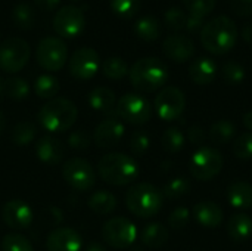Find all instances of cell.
<instances>
[{
  "label": "cell",
  "instance_id": "obj_1",
  "mask_svg": "<svg viewBox=\"0 0 252 251\" xmlns=\"http://www.w3.org/2000/svg\"><path fill=\"white\" fill-rule=\"evenodd\" d=\"M238 25L226 15L210 19L201 30V43L213 55L229 53L238 41Z\"/></svg>",
  "mask_w": 252,
  "mask_h": 251
},
{
  "label": "cell",
  "instance_id": "obj_2",
  "mask_svg": "<svg viewBox=\"0 0 252 251\" xmlns=\"http://www.w3.org/2000/svg\"><path fill=\"white\" fill-rule=\"evenodd\" d=\"M77 117V105L66 98H53L47 101L37 114L40 126L50 133L68 132L75 124Z\"/></svg>",
  "mask_w": 252,
  "mask_h": 251
},
{
  "label": "cell",
  "instance_id": "obj_3",
  "mask_svg": "<svg viewBox=\"0 0 252 251\" xmlns=\"http://www.w3.org/2000/svg\"><path fill=\"white\" fill-rule=\"evenodd\" d=\"M97 173L106 183L112 186H126L139 178L140 167L133 157L112 152L103 155L99 160Z\"/></svg>",
  "mask_w": 252,
  "mask_h": 251
},
{
  "label": "cell",
  "instance_id": "obj_4",
  "mask_svg": "<svg viewBox=\"0 0 252 251\" xmlns=\"http://www.w3.org/2000/svg\"><path fill=\"white\" fill-rule=\"evenodd\" d=\"M131 86L139 92H155L161 89L170 77L168 67L158 58H142L136 61L128 71Z\"/></svg>",
  "mask_w": 252,
  "mask_h": 251
},
{
  "label": "cell",
  "instance_id": "obj_5",
  "mask_svg": "<svg viewBox=\"0 0 252 251\" xmlns=\"http://www.w3.org/2000/svg\"><path fill=\"white\" fill-rule=\"evenodd\" d=\"M164 195L151 183H136L126 194L127 209L140 219H149L162 209Z\"/></svg>",
  "mask_w": 252,
  "mask_h": 251
},
{
  "label": "cell",
  "instance_id": "obj_6",
  "mask_svg": "<svg viewBox=\"0 0 252 251\" xmlns=\"http://www.w3.org/2000/svg\"><path fill=\"white\" fill-rule=\"evenodd\" d=\"M115 111L126 123L142 126L146 124L152 117V108L149 101L139 93H126L117 102Z\"/></svg>",
  "mask_w": 252,
  "mask_h": 251
},
{
  "label": "cell",
  "instance_id": "obj_7",
  "mask_svg": "<svg viewBox=\"0 0 252 251\" xmlns=\"http://www.w3.org/2000/svg\"><path fill=\"white\" fill-rule=\"evenodd\" d=\"M223 155L214 148H199L190 158L189 170L192 176L199 182L214 179L223 169Z\"/></svg>",
  "mask_w": 252,
  "mask_h": 251
},
{
  "label": "cell",
  "instance_id": "obj_8",
  "mask_svg": "<svg viewBox=\"0 0 252 251\" xmlns=\"http://www.w3.org/2000/svg\"><path fill=\"white\" fill-rule=\"evenodd\" d=\"M30 55V44L24 38L10 37L0 44V70L16 74L27 65Z\"/></svg>",
  "mask_w": 252,
  "mask_h": 251
},
{
  "label": "cell",
  "instance_id": "obj_9",
  "mask_svg": "<svg viewBox=\"0 0 252 251\" xmlns=\"http://www.w3.org/2000/svg\"><path fill=\"white\" fill-rule=\"evenodd\" d=\"M37 64L46 71H59L68 61V47L58 37H44L35 49Z\"/></svg>",
  "mask_w": 252,
  "mask_h": 251
},
{
  "label": "cell",
  "instance_id": "obj_10",
  "mask_svg": "<svg viewBox=\"0 0 252 251\" xmlns=\"http://www.w3.org/2000/svg\"><path fill=\"white\" fill-rule=\"evenodd\" d=\"M62 178L72 189L80 192L90 191L96 183V172L93 166L80 157H74L63 164Z\"/></svg>",
  "mask_w": 252,
  "mask_h": 251
},
{
  "label": "cell",
  "instance_id": "obj_11",
  "mask_svg": "<svg viewBox=\"0 0 252 251\" xmlns=\"http://www.w3.org/2000/svg\"><path fill=\"white\" fill-rule=\"evenodd\" d=\"M102 237L105 243L118 250L128 249L137 238V229L133 222L126 217L109 219L102 228Z\"/></svg>",
  "mask_w": 252,
  "mask_h": 251
},
{
  "label": "cell",
  "instance_id": "obj_12",
  "mask_svg": "<svg viewBox=\"0 0 252 251\" xmlns=\"http://www.w3.org/2000/svg\"><path fill=\"white\" fill-rule=\"evenodd\" d=\"M155 111L164 121L179 120L186 108L185 93L176 86H167L159 90L155 98Z\"/></svg>",
  "mask_w": 252,
  "mask_h": 251
},
{
  "label": "cell",
  "instance_id": "obj_13",
  "mask_svg": "<svg viewBox=\"0 0 252 251\" xmlns=\"http://www.w3.org/2000/svg\"><path fill=\"white\" fill-rule=\"evenodd\" d=\"M84 13L80 7L63 6L61 7L53 18V30L63 38H74L81 34L84 30Z\"/></svg>",
  "mask_w": 252,
  "mask_h": 251
},
{
  "label": "cell",
  "instance_id": "obj_14",
  "mask_svg": "<svg viewBox=\"0 0 252 251\" xmlns=\"http://www.w3.org/2000/svg\"><path fill=\"white\" fill-rule=\"evenodd\" d=\"M100 67L99 53L92 47L77 49L69 59V72L77 80H90Z\"/></svg>",
  "mask_w": 252,
  "mask_h": 251
},
{
  "label": "cell",
  "instance_id": "obj_15",
  "mask_svg": "<svg viewBox=\"0 0 252 251\" xmlns=\"http://www.w3.org/2000/svg\"><path fill=\"white\" fill-rule=\"evenodd\" d=\"M1 217L7 228L22 231L31 226L34 220L32 209L22 200H10L1 209Z\"/></svg>",
  "mask_w": 252,
  "mask_h": 251
},
{
  "label": "cell",
  "instance_id": "obj_16",
  "mask_svg": "<svg viewBox=\"0 0 252 251\" xmlns=\"http://www.w3.org/2000/svg\"><path fill=\"white\" fill-rule=\"evenodd\" d=\"M47 251H81L83 238L72 228H56L46 240Z\"/></svg>",
  "mask_w": 252,
  "mask_h": 251
},
{
  "label": "cell",
  "instance_id": "obj_17",
  "mask_svg": "<svg viewBox=\"0 0 252 251\" xmlns=\"http://www.w3.org/2000/svg\"><path fill=\"white\" fill-rule=\"evenodd\" d=\"M162 50L165 56L174 62H186L195 55L193 41L183 34H171L162 43Z\"/></svg>",
  "mask_w": 252,
  "mask_h": 251
},
{
  "label": "cell",
  "instance_id": "obj_18",
  "mask_svg": "<svg viewBox=\"0 0 252 251\" xmlns=\"http://www.w3.org/2000/svg\"><path fill=\"white\" fill-rule=\"evenodd\" d=\"M124 132H126V127L120 120L106 118L97 124L93 139H94L96 146L99 148H112L121 142Z\"/></svg>",
  "mask_w": 252,
  "mask_h": 251
},
{
  "label": "cell",
  "instance_id": "obj_19",
  "mask_svg": "<svg viewBox=\"0 0 252 251\" xmlns=\"http://www.w3.org/2000/svg\"><path fill=\"white\" fill-rule=\"evenodd\" d=\"M65 149L59 139L53 136H43L35 143V155L44 164H59L63 158Z\"/></svg>",
  "mask_w": 252,
  "mask_h": 251
},
{
  "label": "cell",
  "instance_id": "obj_20",
  "mask_svg": "<svg viewBox=\"0 0 252 251\" xmlns=\"http://www.w3.org/2000/svg\"><path fill=\"white\" fill-rule=\"evenodd\" d=\"M189 77L195 84L207 86L213 83L217 77V64L214 62V59L207 56L196 58L189 65Z\"/></svg>",
  "mask_w": 252,
  "mask_h": 251
},
{
  "label": "cell",
  "instance_id": "obj_21",
  "mask_svg": "<svg viewBox=\"0 0 252 251\" xmlns=\"http://www.w3.org/2000/svg\"><path fill=\"white\" fill-rule=\"evenodd\" d=\"M195 219L198 220L199 225L208 229L219 228L224 219V213L221 207L213 201H201L195 206L193 209Z\"/></svg>",
  "mask_w": 252,
  "mask_h": 251
},
{
  "label": "cell",
  "instance_id": "obj_22",
  "mask_svg": "<svg viewBox=\"0 0 252 251\" xmlns=\"http://www.w3.org/2000/svg\"><path fill=\"white\" fill-rule=\"evenodd\" d=\"M229 237L236 241L242 243L247 241L252 235V217L247 213H235L227 225Z\"/></svg>",
  "mask_w": 252,
  "mask_h": 251
},
{
  "label": "cell",
  "instance_id": "obj_23",
  "mask_svg": "<svg viewBox=\"0 0 252 251\" xmlns=\"http://www.w3.org/2000/svg\"><path fill=\"white\" fill-rule=\"evenodd\" d=\"M227 198L229 203L235 209L248 210L252 207V185L248 182L238 180L232 183L227 189Z\"/></svg>",
  "mask_w": 252,
  "mask_h": 251
},
{
  "label": "cell",
  "instance_id": "obj_24",
  "mask_svg": "<svg viewBox=\"0 0 252 251\" xmlns=\"http://www.w3.org/2000/svg\"><path fill=\"white\" fill-rule=\"evenodd\" d=\"M87 206L93 213L99 216H106V215H111L117 209V198L114 194L105 189H100L90 195V198L87 200Z\"/></svg>",
  "mask_w": 252,
  "mask_h": 251
},
{
  "label": "cell",
  "instance_id": "obj_25",
  "mask_svg": "<svg viewBox=\"0 0 252 251\" xmlns=\"http://www.w3.org/2000/svg\"><path fill=\"white\" fill-rule=\"evenodd\" d=\"M89 104L94 111L99 112H109L117 104V96L109 87H94L89 93Z\"/></svg>",
  "mask_w": 252,
  "mask_h": 251
},
{
  "label": "cell",
  "instance_id": "obj_26",
  "mask_svg": "<svg viewBox=\"0 0 252 251\" xmlns=\"http://www.w3.org/2000/svg\"><path fill=\"white\" fill-rule=\"evenodd\" d=\"M168 229L161 223H149L142 229L140 240L148 249H159L168 241Z\"/></svg>",
  "mask_w": 252,
  "mask_h": 251
},
{
  "label": "cell",
  "instance_id": "obj_27",
  "mask_svg": "<svg viewBox=\"0 0 252 251\" xmlns=\"http://www.w3.org/2000/svg\"><path fill=\"white\" fill-rule=\"evenodd\" d=\"M134 33L140 40L151 43L161 36V24L157 16L146 15L137 19V22L134 24Z\"/></svg>",
  "mask_w": 252,
  "mask_h": 251
},
{
  "label": "cell",
  "instance_id": "obj_28",
  "mask_svg": "<svg viewBox=\"0 0 252 251\" xmlns=\"http://www.w3.org/2000/svg\"><path fill=\"white\" fill-rule=\"evenodd\" d=\"M236 133V127L232 121L229 120H219L210 127V141L214 145H227Z\"/></svg>",
  "mask_w": 252,
  "mask_h": 251
},
{
  "label": "cell",
  "instance_id": "obj_29",
  "mask_svg": "<svg viewBox=\"0 0 252 251\" xmlns=\"http://www.w3.org/2000/svg\"><path fill=\"white\" fill-rule=\"evenodd\" d=\"M12 18H13V22L19 28H22V30H31L35 25L37 13H35V9L30 3L21 1V3L15 4V7L12 10Z\"/></svg>",
  "mask_w": 252,
  "mask_h": 251
},
{
  "label": "cell",
  "instance_id": "obj_30",
  "mask_svg": "<svg viewBox=\"0 0 252 251\" xmlns=\"http://www.w3.org/2000/svg\"><path fill=\"white\" fill-rule=\"evenodd\" d=\"M59 80L55 77V75H50V74H41L35 78L34 81V92L38 98L41 99H53L58 92H59Z\"/></svg>",
  "mask_w": 252,
  "mask_h": 251
},
{
  "label": "cell",
  "instance_id": "obj_31",
  "mask_svg": "<svg viewBox=\"0 0 252 251\" xmlns=\"http://www.w3.org/2000/svg\"><path fill=\"white\" fill-rule=\"evenodd\" d=\"M37 135V129L35 124L31 121H19L15 124L13 130H12V142L16 146H28L30 143L34 142Z\"/></svg>",
  "mask_w": 252,
  "mask_h": 251
},
{
  "label": "cell",
  "instance_id": "obj_32",
  "mask_svg": "<svg viewBox=\"0 0 252 251\" xmlns=\"http://www.w3.org/2000/svg\"><path fill=\"white\" fill-rule=\"evenodd\" d=\"M185 135L179 127H168L161 136V145L168 154H177L185 146Z\"/></svg>",
  "mask_w": 252,
  "mask_h": 251
},
{
  "label": "cell",
  "instance_id": "obj_33",
  "mask_svg": "<svg viewBox=\"0 0 252 251\" xmlns=\"http://www.w3.org/2000/svg\"><path fill=\"white\" fill-rule=\"evenodd\" d=\"M128 64L118 56H111L102 64V72L109 80H121L128 75Z\"/></svg>",
  "mask_w": 252,
  "mask_h": 251
},
{
  "label": "cell",
  "instance_id": "obj_34",
  "mask_svg": "<svg viewBox=\"0 0 252 251\" xmlns=\"http://www.w3.org/2000/svg\"><path fill=\"white\" fill-rule=\"evenodd\" d=\"M30 95V86L27 80L21 77H10L4 80V96L13 101H24Z\"/></svg>",
  "mask_w": 252,
  "mask_h": 251
},
{
  "label": "cell",
  "instance_id": "obj_35",
  "mask_svg": "<svg viewBox=\"0 0 252 251\" xmlns=\"http://www.w3.org/2000/svg\"><path fill=\"white\" fill-rule=\"evenodd\" d=\"M190 191V182L186 178H176L170 180L164 188H162V195L168 200H177L186 195Z\"/></svg>",
  "mask_w": 252,
  "mask_h": 251
},
{
  "label": "cell",
  "instance_id": "obj_36",
  "mask_svg": "<svg viewBox=\"0 0 252 251\" xmlns=\"http://www.w3.org/2000/svg\"><path fill=\"white\" fill-rule=\"evenodd\" d=\"M140 0H109L112 12L124 19L133 18L140 10Z\"/></svg>",
  "mask_w": 252,
  "mask_h": 251
},
{
  "label": "cell",
  "instance_id": "obj_37",
  "mask_svg": "<svg viewBox=\"0 0 252 251\" xmlns=\"http://www.w3.org/2000/svg\"><path fill=\"white\" fill-rule=\"evenodd\" d=\"M221 77L223 80L230 86H238L245 78V70L244 67L236 61H227L221 68Z\"/></svg>",
  "mask_w": 252,
  "mask_h": 251
},
{
  "label": "cell",
  "instance_id": "obj_38",
  "mask_svg": "<svg viewBox=\"0 0 252 251\" xmlns=\"http://www.w3.org/2000/svg\"><path fill=\"white\" fill-rule=\"evenodd\" d=\"M1 251H35L32 244L21 234H7L0 243Z\"/></svg>",
  "mask_w": 252,
  "mask_h": 251
},
{
  "label": "cell",
  "instance_id": "obj_39",
  "mask_svg": "<svg viewBox=\"0 0 252 251\" xmlns=\"http://www.w3.org/2000/svg\"><path fill=\"white\" fill-rule=\"evenodd\" d=\"M182 1L186 10L189 12V15H195L199 18H205L207 15H210L217 3V0H182Z\"/></svg>",
  "mask_w": 252,
  "mask_h": 251
},
{
  "label": "cell",
  "instance_id": "obj_40",
  "mask_svg": "<svg viewBox=\"0 0 252 251\" xmlns=\"http://www.w3.org/2000/svg\"><path fill=\"white\" fill-rule=\"evenodd\" d=\"M186 21H188V15L183 9L173 6L170 7L165 13H164V22L165 25L173 30V31H180L186 27Z\"/></svg>",
  "mask_w": 252,
  "mask_h": 251
},
{
  "label": "cell",
  "instance_id": "obj_41",
  "mask_svg": "<svg viewBox=\"0 0 252 251\" xmlns=\"http://www.w3.org/2000/svg\"><path fill=\"white\" fill-rule=\"evenodd\" d=\"M233 155L239 160H250L252 158V133L247 132L241 135L232 146Z\"/></svg>",
  "mask_w": 252,
  "mask_h": 251
},
{
  "label": "cell",
  "instance_id": "obj_42",
  "mask_svg": "<svg viewBox=\"0 0 252 251\" xmlns=\"http://www.w3.org/2000/svg\"><path fill=\"white\" fill-rule=\"evenodd\" d=\"M151 146V139L148 136L146 132L143 130H137L131 135L130 138V151L133 155L136 157H142L146 154V151Z\"/></svg>",
  "mask_w": 252,
  "mask_h": 251
},
{
  "label": "cell",
  "instance_id": "obj_43",
  "mask_svg": "<svg viewBox=\"0 0 252 251\" xmlns=\"http://www.w3.org/2000/svg\"><path fill=\"white\" fill-rule=\"evenodd\" d=\"M190 220V213L186 207H177L168 216V226L174 231H182L188 226Z\"/></svg>",
  "mask_w": 252,
  "mask_h": 251
},
{
  "label": "cell",
  "instance_id": "obj_44",
  "mask_svg": "<svg viewBox=\"0 0 252 251\" xmlns=\"http://www.w3.org/2000/svg\"><path fill=\"white\" fill-rule=\"evenodd\" d=\"M92 143V138L90 135L86 132V130H75L72 132L69 136H68V145L77 151H81V149H87Z\"/></svg>",
  "mask_w": 252,
  "mask_h": 251
},
{
  "label": "cell",
  "instance_id": "obj_45",
  "mask_svg": "<svg viewBox=\"0 0 252 251\" xmlns=\"http://www.w3.org/2000/svg\"><path fill=\"white\" fill-rule=\"evenodd\" d=\"M230 9L238 16L248 18L252 15V0H229Z\"/></svg>",
  "mask_w": 252,
  "mask_h": 251
},
{
  "label": "cell",
  "instance_id": "obj_46",
  "mask_svg": "<svg viewBox=\"0 0 252 251\" xmlns=\"http://www.w3.org/2000/svg\"><path fill=\"white\" fill-rule=\"evenodd\" d=\"M188 138H189L190 143H193L196 146H201L202 143H205L207 133L201 126H192L189 129V132H188Z\"/></svg>",
  "mask_w": 252,
  "mask_h": 251
},
{
  "label": "cell",
  "instance_id": "obj_47",
  "mask_svg": "<svg viewBox=\"0 0 252 251\" xmlns=\"http://www.w3.org/2000/svg\"><path fill=\"white\" fill-rule=\"evenodd\" d=\"M204 25H205L204 18H199V16H195V15H188V21H186L185 28L189 30L190 33H195V31H201Z\"/></svg>",
  "mask_w": 252,
  "mask_h": 251
},
{
  "label": "cell",
  "instance_id": "obj_48",
  "mask_svg": "<svg viewBox=\"0 0 252 251\" xmlns=\"http://www.w3.org/2000/svg\"><path fill=\"white\" fill-rule=\"evenodd\" d=\"M34 3H35L37 7L50 12V10H55L59 6L61 0H34Z\"/></svg>",
  "mask_w": 252,
  "mask_h": 251
},
{
  "label": "cell",
  "instance_id": "obj_49",
  "mask_svg": "<svg viewBox=\"0 0 252 251\" xmlns=\"http://www.w3.org/2000/svg\"><path fill=\"white\" fill-rule=\"evenodd\" d=\"M242 38L245 40V43L252 44V22H248L244 25L242 28Z\"/></svg>",
  "mask_w": 252,
  "mask_h": 251
},
{
  "label": "cell",
  "instance_id": "obj_50",
  "mask_svg": "<svg viewBox=\"0 0 252 251\" xmlns=\"http://www.w3.org/2000/svg\"><path fill=\"white\" fill-rule=\"evenodd\" d=\"M242 121H244V126L250 130L252 133V111H248V112H245V115H244V118H242Z\"/></svg>",
  "mask_w": 252,
  "mask_h": 251
},
{
  "label": "cell",
  "instance_id": "obj_51",
  "mask_svg": "<svg viewBox=\"0 0 252 251\" xmlns=\"http://www.w3.org/2000/svg\"><path fill=\"white\" fill-rule=\"evenodd\" d=\"M86 251H108L102 244H99V243H92L87 249H86Z\"/></svg>",
  "mask_w": 252,
  "mask_h": 251
},
{
  "label": "cell",
  "instance_id": "obj_52",
  "mask_svg": "<svg viewBox=\"0 0 252 251\" xmlns=\"http://www.w3.org/2000/svg\"><path fill=\"white\" fill-rule=\"evenodd\" d=\"M4 126H6V117H4L3 111L0 109V135L4 132Z\"/></svg>",
  "mask_w": 252,
  "mask_h": 251
},
{
  "label": "cell",
  "instance_id": "obj_53",
  "mask_svg": "<svg viewBox=\"0 0 252 251\" xmlns=\"http://www.w3.org/2000/svg\"><path fill=\"white\" fill-rule=\"evenodd\" d=\"M4 96V80L0 77V99Z\"/></svg>",
  "mask_w": 252,
  "mask_h": 251
},
{
  "label": "cell",
  "instance_id": "obj_54",
  "mask_svg": "<svg viewBox=\"0 0 252 251\" xmlns=\"http://www.w3.org/2000/svg\"><path fill=\"white\" fill-rule=\"evenodd\" d=\"M72 1H81V0H72Z\"/></svg>",
  "mask_w": 252,
  "mask_h": 251
}]
</instances>
